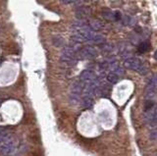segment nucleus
<instances>
[{"instance_id":"obj_1","label":"nucleus","mask_w":157,"mask_h":156,"mask_svg":"<svg viewBox=\"0 0 157 156\" xmlns=\"http://www.w3.org/2000/svg\"><path fill=\"white\" fill-rule=\"evenodd\" d=\"M124 65L126 68L133 70V71L139 72L142 75H146L147 72H148V70H147L145 64L142 62V60H139L137 57H130V58L125 59Z\"/></svg>"},{"instance_id":"obj_2","label":"nucleus","mask_w":157,"mask_h":156,"mask_svg":"<svg viewBox=\"0 0 157 156\" xmlns=\"http://www.w3.org/2000/svg\"><path fill=\"white\" fill-rule=\"evenodd\" d=\"M98 56V50L92 46L83 47L77 53V58L80 59H93Z\"/></svg>"},{"instance_id":"obj_3","label":"nucleus","mask_w":157,"mask_h":156,"mask_svg":"<svg viewBox=\"0 0 157 156\" xmlns=\"http://www.w3.org/2000/svg\"><path fill=\"white\" fill-rule=\"evenodd\" d=\"M80 81H81L84 85H92L95 82H99L97 76L95 75V73L91 70H84L81 75H80Z\"/></svg>"},{"instance_id":"obj_4","label":"nucleus","mask_w":157,"mask_h":156,"mask_svg":"<svg viewBox=\"0 0 157 156\" xmlns=\"http://www.w3.org/2000/svg\"><path fill=\"white\" fill-rule=\"evenodd\" d=\"M145 122L148 124L151 128L155 129L156 127V121H157V116H156V105L150 110L145 111Z\"/></svg>"},{"instance_id":"obj_5","label":"nucleus","mask_w":157,"mask_h":156,"mask_svg":"<svg viewBox=\"0 0 157 156\" xmlns=\"http://www.w3.org/2000/svg\"><path fill=\"white\" fill-rule=\"evenodd\" d=\"M156 94V77L154 76L149 81L148 85L146 87L145 90V99L146 100H152L155 97Z\"/></svg>"},{"instance_id":"obj_6","label":"nucleus","mask_w":157,"mask_h":156,"mask_svg":"<svg viewBox=\"0 0 157 156\" xmlns=\"http://www.w3.org/2000/svg\"><path fill=\"white\" fill-rule=\"evenodd\" d=\"M60 60L62 63L69 65V66L76 65L77 62H78V58H77L76 56L70 55V54H67V53H63L60 57Z\"/></svg>"},{"instance_id":"obj_7","label":"nucleus","mask_w":157,"mask_h":156,"mask_svg":"<svg viewBox=\"0 0 157 156\" xmlns=\"http://www.w3.org/2000/svg\"><path fill=\"white\" fill-rule=\"evenodd\" d=\"M84 87H85V85L83 84L81 81L74 82L72 84V85H71V91H72V93H74V94L80 95V94L83 93Z\"/></svg>"},{"instance_id":"obj_8","label":"nucleus","mask_w":157,"mask_h":156,"mask_svg":"<svg viewBox=\"0 0 157 156\" xmlns=\"http://www.w3.org/2000/svg\"><path fill=\"white\" fill-rule=\"evenodd\" d=\"M94 100L93 98L91 96H85V95H83L81 98V104L83 107L86 108V109H89L91 107L93 106Z\"/></svg>"},{"instance_id":"obj_9","label":"nucleus","mask_w":157,"mask_h":156,"mask_svg":"<svg viewBox=\"0 0 157 156\" xmlns=\"http://www.w3.org/2000/svg\"><path fill=\"white\" fill-rule=\"evenodd\" d=\"M88 26L89 27V28H91V31H101L102 28H103V25H102V23H100V22L97 21V20H92V21H91L88 24Z\"/></svg>"},{"instance_id":"obj_10","label":"nucleus","mask_w":157,"mask_h":156,"mask_svg":"<svg viewBox=\"0 0 157 156\" xmlns=\"http://www.w3.org/2000/svg\"><path fill=\"white\" fill-rule=\"evenodd\" d=\"M76 13L78 15V17L82 19L83 17H86V16H88L91 14V9L85 7V6H80V7L77 9Z\"/></svg>"},{"instance_id":"obj_11","label":"nucleus","mask_w":157,"mask_h":156,"mask_svg":"<svg viewBox=\"0 0 157 156\" xmlns=\"http://www.w3.org/2000/svg\"><path fill=\"white\" fill-rule=\"evenodd\" d=\"M150 48H151V45H150V43L148 41H143V42L139 43V46H137V52L140 54L145 53L148 51Z\"/></svg>"},{"instance_id":"obj_12","label":"nucleus","mask_w":157,"mask_h":156,"mask_svg":"<svg viewBox=\"0 0 157 156\" xmlns=\"http://www.w3.org/2000/svg\"><path fill=\"white\" fill-rule=\"evenodd\" d=\"M85 26H88V23H86V21L84 20V19H79V20L75 21L73 23V28H75L76 31L81 30V28H83Z\"/></svg>"},{"instance_id":"obj_13","label":"nucleus","mask_w":157,"mask_h":156,"mask_svg":"<svg viewBox=\"0 0 157 156\" xmlns=\"http://www.w3.org/2000/svg\"><path fill=\"white\" fill-rule=\"evenodd\" d=\"M106 79L110 85H115V84H117L118 81H119V77H118L116 74H114V73L109 72L106 75Z\"/></svg>"},{"instance_id":"obj_14","label":"nucleus","mask_w":157,"mask_h":156,"mask_svg":"<svg viewBox=\"0 0 157 156\" xmlns=\"http://www.w3.org/2000/svg\"><path fill=\"white\" fill-rule=\"evenodd\" d=\"M102 16L106 19V20H113V12L109 9H104L102 11Z\"/></svg>"},{"instance_id":"obj_15","label":"nucleus","mask_w":157,"mask_h":156,"mask_svg":"<svg viewBox=\"0 0 157 156\" xmlns=\"http://www.w3.org/2000/svg\"><path fill=\"white\" fill-rule=\"evenodd\" d=\"M122 19V14L120 11H115L113 12V21H120Z\"/></svg>"},{"instance_id":"obj_16","label":"nucleus","mask_w":157,"mask_h":156,"mask_svg":"<svg viewBox=\"0 0 157 156\" xmlns=\"http://www.w3.org/2000/svg\"><path fill=\"white\" fill-rule=\"evenodd\" d=\"M149 139H150V141H156V130L155 129H153L152 132L150 133Z\"/></svg>"},{"instance_id":"obj_17","label":"nucleus","mask_w":157,"mask_h":156,"mask_svg":"<svg viewBox=\"0 0 157 156\" xmlns=\"http://www.w3.org/2000/svg\"><path fill=\"white\" fill-rule=\"evenodd\" d=\"M60 1L62 3H64V4H71V3L78 1V0H60Z\"/></svg>"}]
</instances>
